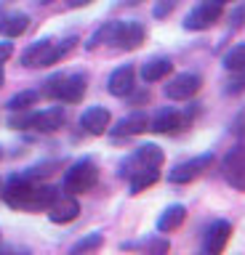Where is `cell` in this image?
Listing matches in <instances>:
<instances>
[{"label": "cell", "mask_w": 245, "mask_h": 255, "mask_svg": "<svg viewBox=\"0 0 245 255\" xmlns=\"http://www.w3.org/2000/svg\"><path fill=\"white\" fill-rule=\"evenodd\" d=\"M75 43H77L75 37L64 40V45H56V43H51V40H37V43H32L24 51L21 64H24V67H48V64H56L64 53L72 51Z\"/></svg>", "instance_id": "obj_1"}, {"label": "cell", "mask_w": 245, "mask_h": 255, "mask_svg": "<svg viewBox=\"0 0 245 255\" xmlns=\"http://www.w3.org/2000/svg\"><path fill=\"white\" fill-rule=\"evenodd\" d=\"M43 93L53 96V99H61L67 104H77L85 93V77L83 75H69V77L56 75V77H51L48 83H45Z\"/></svg>", "instance_id": "obj_2"}, {"label": "cell", "mask_w": 245, "mask_h": 255, "mask_svg": "<svg viewBox=\"0 0 245 255\" xmlns=\"http://www.w3.org/2000/svg\"><path fill=\"white\" fill-rule=\"evenodd\" d=\"M99 181V167L91 162V159H80L67 170L64 175V191L69 194H83V191H91Z\"/></svg>", "instance_id": "obj_3"}, {"label": "cell", "mask_w": 245, "mask_h": 255, "mask_svg": "<svg viewBox=\"0 0 245 255\" xmlns=\"http://www.w3.org/2000/svg\"><path fill=\"white\" fill-rule=\"evenodd\" d=\"M11 125L13 128H35L40 133H53L64 125V109L48 107L43 112H35V115H27V117H11Z\"/></svg>", "instance_id": "obj_4"}, {"label": "cell", "mask_w": 245, "mask_h": 255, "mask_svg": "<svg viewBox=\"0 0 245 255\" xmlns=\"http://www.w3.org/2000/svg\"><path fill=\"white\" fill-rule=\"evenodd\" d=\"M221 170H224V178L232 189L245 191V143L229 149L224 162H221Z\"/></svg>", "instance_id": "obj_5"}, {"label": "cell", "mask_w": 245, "mask_h": 255, "mask_svg": "<svg viewBox=\"0 0 245 255\" xmlns=\"http://www.w3.org/2000/svg\"><path fill=\"white\" fill-rule=\"evenodd\" d=\"M221 3H216V0H205V3H200L195 8L192 13L184 19V27L187 29H195V32H200V29H211L213 24H216L221 19Z\"/></svg>", "instance_id": "obj_6"}, {"label": "cell", "mask_w": 245, "mask_h": 255, "mask_svg": "<svg viewBox=\"0 0 245 255\" xmlns=\"http://www.w3.org/2000/svg\"><path fill=\"white\" fill-rule=\"evenodd\" d=\"M203 88V80L200 75H192V72H181L173 80H168L165 85V96L173 101H184V99H192V96Z\"/></svg>", "instance_id": "obj_7"}, {"label": "cell", "mask_w": 245, "mask_h": 255, "mask_svg": "<svg viewBox=\"0 0 245 255\" xmlns=\"http://www.w3.org/2000/svg\"><path fill=\"white\" fill-rule=\"evenodd\" d=\"M211 162H213V154H203L197 159H189V162H181L168 173V181L171 183H189V181H195L205 167H211Z\"/></svg>", "instance_id": "obj_8"}, {"label": "cell", "mask_w": 245, "mask_h": 255, "mask_svg": "<svg viewBox=\"0 0 245 255\" xmlns=\"http://www.w3.org/2000/svg\"><path fill=\"white\" fill-rule=\"evenodd\" d=\"M77 213H80V205H77V199L72 194H56L53 197V202L48 205V218L53 223H69L77 218Z\"/></svg>", "instance_id": "obj_9"}, {"label": "cell", "mask_w": 245, "mask_h": 255, "mask_svg": "<svg viewBox=\"0 0 245 255\" xmlns=\"http://www.w3.org/2000/svg\"><path fill=\"white\" fill-rule=\"evenodd\" d=\"M112 43L117 48H125V51H133L144 43V27L139 21H117V32Z\"/></svg>", "instance_id": "obj_10"}, {"label": "cell", "mask_w": 245, "mask_h": 255, "mask_svg": "<svg viewBox=\"0 0 245 255\" xmlns=\"http://www.w3.org/2000/svg\"><path fill=\"white\" fill-rule=\"evenodd\" d=\"M187 125H189V120L181 115V112L163 109L160 115L149 123V130H155V133H179V130H184Z\"/></svg>", "instance_id": "obj_11"}, {"label": "cell", "mask_w": 245, "mask_h": 255, "mask_svg": "<svg viewBox=\"0 0 245 255\" xmlns=\"http://www.w3.org/2000/svg\"><path fill=\"white\" fill-rule=\"evenodd\" d=\"M229 237H232V226H229L227 221H216L208 229V234H205V253H211V255L224 253Z\"/></svg>", "instance_id": "obj_12"}, {"label": "cell", "mask_w": 245, "mask_h": 255, "mask_svg": "<svg viewBox=\"0 0 245 255\" xmlns=\"http://www.w3.org/2000/svg\"><path fill=\"white\" fill-rule=\"evenodd\" d=\"M80 125L93 135H101L109 128V112L104 107H88L80 117Z\"/></svg>", "instance_id": "obj_13"}, {"label": "cell", "mask_w": 245, "mask_h": 255, "mask_svg": "<svg viewBox=\"0 0 245 255\" xmlns=\"http://www.w3.org/2000/svg\"><path fill=\"white\" fill-rule=\"evenodd\" d=\"M109 93L112 96H125V93H131V88H133V67L131 64H125V67H117L112 75H109Z\"/></svg>", "instance_id": "obj_14"}, {"label": "cell", "mask_w": 245, "mask_h": 255, "mask_svg": "<svg viewBox=\"0 0 245 255\" xmlns=\"http://www.w3.org/2000/svg\"><path fill=\"white\" fill-rule=\"evenodd\" d=\"M144 130H149V117L144 115V112H133L131 117L120 120L117 128H112L115 135H139V133H144Z\"/></svg>", "instance_id": "obj_15"}, {"label": "cell", "mask_w": 245, "mask_h": 255, "mask_svg": "<svg viewBox=\"0 0 245 255\" xmlns=\"http://www.w3.org/2000/svg\"><path fill=\"white\" fill-rule=\"evenodd\" d=\"M133 162H136L139 167H157V170H160V165L165 162V154H163V149L157 146V143H144V146L136 149Z\"/></svg>", "instance_id": "obj_16"}, {"label": "cell", "mask_w": 245, "mask_h": 255, "mask_svg": "<svg viewBox=\"0 0 245 255\" xmlns=\"http://www.w3.org/2000/svg\"><path fill=\"white\" fill-rule=\"evenodd\" d=\"M187 218V207L184 205H171L165 207L163 215L157 218V231H163V234H168V231H176L181 223Z\"/></svg>", "instance_id": "obj_17"}, {"label": "cell", "mask_w": 245, "mask_h": 255, "mask_svg": "<svg viewBox=\"0 0 245 255\" xmlns=\"http://www.w3.org/2000/svg\"><path fill=\"white\" fill-rule=\"evenodd\" d=\"M171 69H173L171 59H149L141 67V77H144V83H160L171 75Z\"/></svg>", "instance_id": "obj_18"}, {"label": "cell", "mask_w": 245, "mask_h": 255, "mask_svg": "<svg viewBox=\"0 0 245 255\" xmlns=\"http://www.w3.org/2000/svg\"><path fill=\"white\" fill-rule=\"evenodd\" d=\"M157 178H160L157 167H139V170H131V194H139V191L149 189Z\"/></svg>", "instance_id": "obj_19"}, {"label": "cell", "mask_w": 245, "mask_h": 255, "mask_svg": "<svg viewBox=\"0 0 245 255\" xmlns=\"http://www.w3.org/2000/svg\"><path fill=\"white\" fill-rule=\"evenodd\" d=\"M27 24H29V19L24 13H13V16H8V19L3 21V35H8V37H19L21 32L27 29Z\"/></svg>", "instance_id": "obj_20"}, {"label": "cell", "mask_w": 245, "mask_h": 255, "mask_svg": "<svg viewBox=\"0 0 245 255\" xmlns=\"http://www.w3.org/2000/svg\"><path fill=\"white\" fill-rule=\"evenodd\" d=\"M224 67H227L229 72L245 69V43H237L232 51H227V56H224Z\"/></svg>", "instance_id": "obj_21"}, {"label": "cell", "mask_w": 245, "mask_h": 255, "mask_svg": "<svg viewBox=\"0 0 245 255\" xmlns=\"http://www.w3.org/2000/svg\"><path fill=\"white\" fill-rule=\"evenodd\" d=\"M115 32H117V21H107L104 27H101L96 35L88 40V48H96V45H101V43H112V40H115Z\"/></svg>", "instance_id": "obj_22"}, {"label": "cell", "mask_w": 245, "mask_h": 255, "mask_svg": "<svg viewBox=\"0 0 245 255\" xmlns=\"http://www.w3.org/2000/svg\"><path fill=\"white\" fill-rule=\"evenodd\" d=\"M37 96H40L37 91H21V93H16V96H13V99L8 101V107H11L13 112L29 109V107H32V104L37 101Z\"/></svg>", "instance_id": "obj_23"}, {"label": "cell", "mask_w": 245, "mask_h": 255, "mask_svg": "<svg viewBox=\"0 0 245 255\" xmlns=\"http://www.w3.org/2000/svg\"><path fill=\"white\" fill-rule=\"evenodd\" d=\"M96 247H101V234H91V237L80 239V242L72 247V253H88V250H96Z\"/></svg>", "instance_id": "obj_24"}, {"label": "cell", "mask_w": 245, "mask_h": 255, "mask_svg": "<svg viewBox=\"0 0 245 255\" xmlns=\"http://www.w3.org/2000/svg\"><path fill=\"white\" fill-rule=\"evenodd\" d=\"M232 80H229V85H227V93H240V91H245V69H237V72H232Z\"/></svg>", "instance_id": "obj_25"}, {"label": "cell", "mask_w": 245, "mask_h": 255, "mask_svg": "<svg viewBox=\"0 0 245 255\" xmlns=\"http://www.w3.org/2000/svg\"><path fill=\"white\" fill-rule=\"evenodd\" d=\"M176 5H179V0H157V5H155V16H157V19H165V16H168Z\"/></svg>", "instance_id": "obj_26"}, {"label": "cell", "mask_w": 245, "mask_h": 255, "mask_svg": "<svg viewBox=\"0 0 245 255\" xmlns=\"http://www.w3.org/2000/svg\"><path fill=\"white\" fill-rule=\"evenodd\" d=\"M11 53H13V45H11V43H0V64L8 61Z\"/></svg>", "instance_id": "obj_27"}, {"label": "cell", "mask_w": 245, "mask_h": 255, "mask_svg": "<svg viewBox=\"0 0 245 255\" xmlns=\"http://www.w3.org/2000/svg\"><path fill=\"white\" fill-rule=\"evenodd\" d=\"M168 242H152V245H149V250H152V253H165V250H168Z\"/></svg>", "instance_id": "obj_28"}, {"label": "cell", "mask_w": 245, "mask_h": 255, "mask_svg": "<svg viewBox=\"0 0 245 255\" xmlns=\"http://www.w3.org/2000/svg\"><path fill=\"white\" fill-rule=\"evenodd\" d=\"M88 3H93V0H67L69 8H80V5H88Z\"/></svg>", "instance_id": "obj_29"}, {"label": "cell", "mask_w": 245, "mask_h": 255, "mask_svg": "<svg viewBox=\"0 0 245 255\" xmlns=\"http://www.w3.org/2000/svg\"><path fill=\"white\" fill-rule=\"evenodd\" d=\"M5 83V72H3V67H0V85Z\"/></svg>", "instance_id": "obj_30"}, {"label": "cell", "mask_w": 245, "mask_h": 255, "mask_svg": "<svg viewBox=\"0 0 245 255\" xmlns=\"http://www.w3.org/2000/svg\"><path fill=\"white\" fill-rule=\"evenodd\" d=\"M216 3H221V5H224V3H229V0H216Z\"/></svg>", "instance_id": "obj_31"}, {"label": "cell", "mask_w": 245, "mask_h": 255, "mask_svg": "<svg viewBox=\"0 0 245 255\" xmlns=\"http://www.w3.org/2000/svg\"><path fill=\"white\" fill-rule=\"evenodd\" d=\"M43 3H53V0H43Z\"/></svg>", "instance_id": "obj_32"}, {"label": "cell", "mask_w": 245, "mask_h": 255, "mask_svg": "<svg viewBox=\"0 0 245 255\" xmlns=\"http://www.w3.org/2000/svg\"><path fill=\"white\" fill-rule=\"evenodd\" d=\"M0 157H3V151H0Z\"/></svg>", "instance_id": "obj_33"}]
</instances>
